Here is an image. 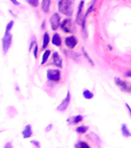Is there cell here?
<instances>
[{
  "label": "cell",
  "mask_w": 131,
  "mask_h": 148,
  "mask_svg": "<svg viewBox=\"0 0 131 148\" xmlns=\"http://www.w3.org/2000/svg\"><path fill=\"white\" fill-rule=\"evenodd\" d=\"M73 0H60L58 2L59 12L65 16H70L73 14Z\"/></svg>",
  "instance_id": "obj_1"
},
{
  "label": "cell",
  "mask_w": 131,
  "mask_h": 148,
  "mask_svg": "<svg viewBox=\"0 0 131 148\" xmlns=\"http://www.w3.org/2000/svg\"><path fill=\"white\" fill-rule=\"evenodd\" d=\"M46 77L49 81L58 83V82H60V78H61V73H60V69H48L47 73H46Z\"/></svg>",
  "instance_id": "obj_2"
},
{
  "label": "cell",
  "mask_w": 131,
  "mask_h": 148,
  "mask_svg": "<svg viewBox=\"0 0 131 148\" xmlns=\"http://www.w3.org/2000/svg\"><path fill=\"white\" fill-rule=\"evenodd\" d=\"M60 23H61V17L58 12H55L49 18V23H50L51 29L53 31H56L58 28L60 27Z\"/></svg>",
  "instance_id": "obj_3"
},
{
  "label": "cell",
  "mask_w": 131,
  "mask_h": 148,
  "mask_svg": "<svg viewBox=\"0 0 131 148\" xmlns=\"http://www.w3.org/2000/svg\"><path fill=\"white\" fill-rule=\"evenodd\" d=\"M12 36L10 33L5 34L4 37H2V49L3 53H6L10 48L12 45Z\"/></svg>",
  "instance_id": "obj_4"
},
{
  "label": "cell",
  "mask_w": 131,
  "mask_h": 148,
  "mask_svg": "<svg viewBox=\"0 0 131 148\" xmlns=\"http://www.w3.org/2000/svg\"><path fill=\"white\" fill-rule=\"evenodd\" d=\"M70 99H71V95H70V92L68 91L66 98H65V99L61 102V103L56 107V110H57L58 111H61V112H63V111L66 110L67 109V107H68V106L69 105V103H70Z\"/></svg>",
  "instance_id": "obj_5"
},
{
  "label": "cell",
  "mask_w": 131,
  "mask_h": 148,
  "mask_svg": "<svg viewBox=\"0 0 131 148\" xmlns=\"http://www.w3.org/2000/svg\"><path fill=\"white\" fill-rule=\"evenodd\" d=\"M61 29L66 33H71L72 31V22L70 18H66L60 23V25Z\"/></svg>",
  "instance_id": "obj_6"
},
{
  "label": "cell",
  "mask_w": 131,
  "mask_h": 148,
  "mask_svg": "<svg viewBox=\"0 0 131 148\" xmlns=\"http://www.w3.org/2000/svg\"><path fill=\"white\" fill-rule=\"evenodd\" d=\"M78 43V39L75 36H69L65 39V44L69 49H74Z\"/></svg>",
  "instance_id": "obj_7"
},
{
  "label": "cell",
  "mask_w": 131,
  "mask_h": 148,
  "mask_svg": "<svg viewBox=\"0 0 131 148\" xmlns=\"http://www.w3.org/2000/svg\"><path fill=\"white\" fill-rule=\"evenodd\" d=\"M115 80L116 84L119 86V87L123 90V91H125V92H130L131 91V88L130 86H128L127 83L124 81L121 80L119 78H115L114 79Z\"/></svg>",
  "instance_id": "obj_8"
},
{
  "label": "cell",
  "mask_w": 131,
  "mask_h": 148,
  "mask_svg": "<svg viewBox=\"0 0 131 148\" xmlns=\"http://www.w3.org/2000/svg\"><path fill=\"white\" fill-rule=\"evenodd\" d=\"M53 63L55 64L56 66L58 68H62V60L60 57V54L58 52H54L53 54Z\"/></svg>",
  "instance_id": "obj_9"
},
{
  "label": "cell",
  "mask_w": 131,
  "mask_h": 148,
  "mask_svg": "<svg viewBox=\"0 0 131 148\" xmlns=\"http://www.w3.org/2000/svg\"><path fill=\"white\" fill-rule=\"evenodd\" d=\"M23 136L24 139L29 138L32 135V127L30 124H27L25 127L24 130L22 132Z\"/></svg>",
  "instance_id": "obj_10"
},
{
  "label": "cell",
  "mask_w": 131,
  "mask_h": 148,
  "mask_svg": "<svg viewBox=\"0 0 131 148\" xmlns=\"http://www.w3.org/2000/svg\"><path fill=\"white\" fill-rule=\"evenodd\" d=\"M52 43H53L54 46H61V44H62V39H61V36H60V35L59 34L58 32L54 33V35L53 36V38H52Z\"/></svg>",
  "instance_id": "obj_11"
},
{
  "label": "cell",
  "mask_w": 131,
  "mask_h": 148,
  "mask_svg": "<svg viewBox=\"0 0 131 148\" xmlns=\"http://www.w3.org/2000/svg\"><path fill=\"white\" fill-rule=\"evenodd\" d=\"M51 0H43L42 1V10L45 13H49L50 8Z\"/></svg>",
  "instance_id": "obj_12"
},
{
  "label": "cell",
  "mask_w": 131,
  "mask_h": 148,
  "mask_svg": "<svg viewBox=\"0 0 131 148\" xmlns=\"http://www.w3.org/2000/svg\"><path fill=\"white\" fill-rule=\"evenodd\" d=\"M49 35L48 32H45L43 36V46H42V49H45L47 47L49 42Z\"/></svg>",
  "instance_id": "obj_13"
},
{
  "label": "cell",
  "mask_w": 131,
  "mask_h": 148,
  "mask_svg": "<svg viewBox=\"0 0 131 148\" xmlns=\"http://www.w3.org/2000/svg\"><path fill=\"white\" fill-rule=\"evenodd\" d=\"M83 5H84V1L82 0V1H80V4H79L78 11H77V14H76V23H78L79 20H80V18L81 13H82V11H83Z\"/></svg>",
  "instance_id": "obj_14"
},
{
  "label": "cell",
  "mask_w": 131,
  "mask_h": 148,
  "mask_svg": "<svg viewBox=\"0 0 131 148\" xmlns=\"http://www.w3.org/2000/svg\"><path fill=\"white\" fill-rule=\"evenodd\" d=\"M50 54H51V51L49 50V49H46V50L44 52L43 55V57H42V62H41L42 65L45 64V63L47 62V60H48Z\"/></svg>",
  "instance_id": "obj_15"
},
{
  "label": "cell",
  "mask_w": 131,
  "mask_h": 148,
  "mask_svg": "<svg viewBox=\"0 0 131 148\" xmlns=\"http://www.w3.org/2000/svg\"><path fill=\"white\" fill-rule=\"evenodd\" d=\"M83 116L81 115H76L75 116H73L71 120H68V121L69 122H71L72 123H74V124H76V123H78L81 122V121H83Z\"/></svg>",
  "instance_id": "obj_16"
},
{
  "label": "cell",
  "mask_w": 131,
  "mask_h": 148,
  "mask_svg": "<svg viewBox=\"0 0 131 148\" xmlns=\"http://www.w3.org/2000/svg\"><path fill=\"white\" fill-rule=\"evenodd\" d=\"M83 96L84 97V98L86 99H92L93 97H94V95L91 91H90L89 90H83Z\"/></svg>",
  "instance_id": "obj_17"
},
{
  "label": "cell",
  "mask_w": 131,
  "mask_h": 148,
  "mask_svg": "<svg viewBox=\"0 0 131 148\" xmlns=\"http://www.w3.org/2000/svg\"><path fill=\"white\" fill-rule=\"evenodd\" d=\"M121 131H122L123 135L124 136H131L130 132L129 131V130L127 128V127L125 124L122 125V127H121Z\"/></svg>",
  "instance_id": "obj_18"
},
{
  "label": "cell",
  "mask_w": 131,
  "mask_h": 148,
  "mask_svg": "<svg viewBox=\"0 0 131 148\" xmlns=\"http://www.w3.org/2000/svg\"><path fill=\"white\" fill-rule=\"evenodd\" d=\"M88 129H89V127L88 126H80L76 129V131L78 133V134H84L87 131Z\"/></svg>",
  "instance_id": "obj_19"
},
{
  "label": "cell",
  "mask_w": 131,
  "mask_h": 148,
  "mask_svg": "<svg viewBox=\"0 0 131 148\" xmlns=\"http://www.w3.org/2000/svg\"><path fill=\"white\" fill-rule=\"evenodd\" d=\"M75 147L78 148H90V145L84 141H79Z\"/></svg>",
  "instance_id": "obj_20"
},
{
  "label": "cell",
  "mask_w": 131,
  "mask_h": 148,
  "mask_svg": "<svg viewBox=\"0 0 131 148\" xmlns=\"http://www.w3.org/2000/svg\"><path fill=\"white\" fill-rule=\"evenodd\" d=\"M82 52H83V55L84 56V57L86 58V60H88V62H90V64L92 65V66H94V63H93V60H92V59H91V58L90 57V56H89V55H88V53H86V51L85 50V49L83 48H82Z\"/></svg>",
  "instance_id": "obj_21"
},
{
  "label": "cell",
  "mask_w": 131,
  "mask_h": 148,
  "mask_svg": "<svg viewBox=\"0 0 131 148\" xmlns=\"http://www.w3.org/2000/svg\"><path fill=\"white\" fill-rule=\"evenodd\" d=\"M13 25H14V21L13 20H11L9 23H8V24H7L6 28H5V34L9 33L10 30L12 29V28L13 27Z\"/></svg>",
  "instance_id": "obj_22"
},
{
  "label": "cell",
  "mask_w": 131,
  "mask_h": 148,
  "mask_svg": "<svg viewBox=\"0 0 131 148\" xmlns=\"http://www.w3.org/2000/svg\"><path fill=\"white\" fill-rule=\"evenodd\" d=\"M28 3L33 7H37L39 5V0H26Z\"/></svg>",
  "instance_id": "obj_23"
},
{
  "label": "cell",
  "mask_w": 131,
  "mask_h": 148,
  "mask_svg": "<svg viewBox=\"0 0 131 148\" xmlns=\"http://www.w3.org/2000/svg\"><path fill=\"white\" fill-rule=\"evenodd\" d=\"M33 55H34L35 58L36 59L37 56H38V45H37L36 42V44H35L34 50H33Z\"/></svg>",
  "instance_id": "obj_24"
},
{
  "label": "cell",
  "mask_w": 131,
  "mask_h": 148,
  "mask_svg": "<svg viewBox=\"0 0 131 148\" xmlns=\"http://www.w3.org/2000/svg\"><path fill=\"white\" fill-rule=\"evenodd\" d=\"M36 39H35V38H33L32 41H31V42H30L29 49V52H31V50H32V46H34L35 44H36Z\"/></svg>",
  "instance_id": "obj_25"
},
{
  "label": "cell",
  "mask_w": 131,
  "mask_h": 148,
  "mask_svg": "<svg viewBox=\"0 0 131 148\" xmlns=\"http://www.w3.org/2000/svg\"><path fill=\"white\" fill-rule=\"evenodd\" d=\"M31 143H32L35 147H36L39 148L40 147V143H39V141H36V140H32L31 141Z\"/></svg>",
  "instance_id": "obj_26"
},
{
  "label": "cell",
  "mask_w": 131,
  "mask_h": 148,
  "mask_svg": "<svg viewBox=\"0 0 131 148\" xmlns=\"http://www.w3.org/2000/svg\"><path fill=\"white\" fill-rule=\"evenodd\" d=\"M10 2H11L14 5H20V2H19L17 0H10Z\"/></svg>",
  "instance_id": "obj_27"
},
{
  "label": "cell",
  "mask_w": 131,
  "mask_h": 148,
  "mask_svg": "<svg viewBox=\"0 0 131 148\" xmlns=\"http://www.w3.org/2000/svg\"><path fill=\"white\" fill-rule=\"evenodd\" d=\"M52 127H53V124H49L46 128V132L50 131L51 130H52Z\"/></svg>",
  "instance_id": "obj_28"
},
{
  "label": "cell",
  "mask_w": 131,
  "mask_h": 148,
  "mask_svg": "<svg viewBox=\"0 0 131 148\" xmlns=\"http://www.w3.org/2000/svg\"><path fill=\"white\" fill-rule=\"evenodd\" d=\"M125 76H127V77H131V70H129L125 73L124 74Z\"/></svg>",
  "instance_id": "obj_29"
},
{
  "label": "cell",
  "mask_w": 131,
  "mask_h": 148,
  "mask_svg": "<svg viewBox=\"0 0 131 148\" xmlns=\"http://www.w3.org/2000/svg\"><path fill=\"white\" fill-rule=\"evenodd\" d=\"M45 26H46V20H43V23H42V29H43L44 28H45Z\"/></svg>",
  "instance_id": "obj_30"
},
{
  "label": "cell",
  "mask_w": 131,
  "mask_h": 148,
  "mask_svg": "<svg viewBox=\"0 0 131 148\" xmlns=\"http://www.w3.org/2000/svg\"><path fill=\"white\" fill-rule=\"evenodd\" d=\"M126 106H127V108L129 110V113H130V116H131V109H130V106L127 103H126Z\"/></svg>",
  "instance_id": "obj_31"
},
{
  "label": "cell",
  "mask_w": 131,
  "mask_h": 148,
  "mask_svg": "<svg viewBox=\"0 0 131 148\" xmlns=\"http://www.w3.org/2000/svg\"><path fill=\"white\" fill-rule=\"evenodd\" d=\"M6 147H12L11 143H6V144H5V148H6Z\"/></svg>",
  "instance_id": "obj_32"
}]
</instances>
